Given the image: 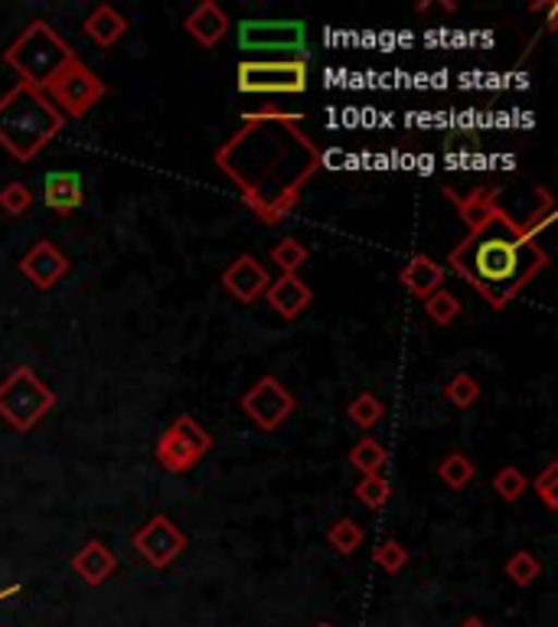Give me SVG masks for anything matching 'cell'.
Listing matches in <instances>:
<instances>
[{
	"instance_id": "obj_1",
	"label": "cell",
	"mask_w": 558,
	"mask_h": 627,
	"mask_svg": "<svg viewBox=\"0 0 558 627\" xmlns=\"http://www.w3.org/2000/svg\"><path fill=\"white\" fill-rule=\"evenodd\" d=\"M301 124V111H248L242 128L216 147V167L235 183L245 206L265 226L284 222L311 177L324 167V150Z\"/></svg>"
},
{
	"instance_id": "obj_2",
	"label": "cell",
	"mask_w": 558,
	"mask_h": 627,
	"mask_svg": "<svg viewBox=\"0 0 558 627\" xmlns=\"http://www.w3.org/2000/svg\"><path fill=\"white\" fill-rule=\"evenodd\" d=\"M454 203L468 222V236L448 252V262L494 311H504L549 265V255L497 203L494 190L454 196Z\"/></svg>"
},
{
	"instance_id": "obj_3",
	"label": "cell",
	"mask_w": 558,
	"mask_h": 627,
	"mask_svg": "<svg viewBox=\"0 0 558 627\" xmlns=\"http://www.w3.org/2000/svg\"><path fill=\"white\" fill-rule=\"evenodd\" d=\"M62 128L65 118L46 92L16 82L7 95H0V147L13 160L29 164Z\"/></svg>"
},
{
	"instance_id": "obj_4",
	"label": "cell",
	"mask_w": 558,
	"mask_h": 627,
	"mask_svg": "<svg viewBox=\"0 0 558 627\" xmlns=\"http://www.w3.org/2000/svg\"><path fill=\"white\" fill-rule=\"evenodd\" d=\"M75 59L78 56L72 43L56 33L46 20H33L29 26H23V33L3 52V65L16 72L20 85H33L39 92H46V85Z\"/></svg>"
},
{
	"instance_id": "obj_5",
	"label": "cell",
	"mask_w": 558,
	"mask_h": 627,
	"mask_svg": "<svg viewBox=\"0 0 558 627\" xmlns=\"http://www.w3.org/2000/svg\"><path fill=\"white\" fill-rule=\"evenodd\" d=\"M52 409H56V393L29 366H16L0 383V419L7 422V429L26 435Z\"/></svg>"
},
{
	"instance_id": "obj_6",
	"label": "cell",
	"mask_w": 558,
	"mask_h": 627,
	"mask_svg": "<svg viewBox=\"0 0 558 627\" xmlns=\"http://www.w3.org/2000/svg\"><path fill=\"white\" fill-rule=\"evenodd\" d=\"M307 59H242L235 85L242 95H301L307 92Z\"/></svg>"
},
{
	"instance_id": "obj_7",
	"label": "cell",
	"mask_w": 558,
	"mask_h": 627,
	"mask_svg": "<svg viewBox=\"0 0 558 627\" xmlns=\"http://www.w3.org/2000/svg\"><path fill=\"white\" fill-rule=\"evenodd\" d=\"M242 52H271L281 59H307V23L304 20H242L235 26Z\"/></svg>"
},
{
	"instance_id": "obj_8",
	"label": "cell",
	"mask_w": 558,
	"mask_h": 627,
	"mask_svg": "<svg viewBox=\"0 0 558 627\" xmlns=\"http://www.w3.org/2000/svg\"><path fill=\"white\" fill-rule=\"evenodd\" d=\"M105 82L98 79L95 69H88L82 59L69 62L49 85H46V98L62 111V118H82L88 114L101 98H105Z\"/></svg>"
},
{
	"instance_id": "obj_9",
	"label": "cell",
	"mask_w": 558,
	"mask_h": 627,
	"mask_svg": "<svg viewBox=\"0 0 558 627\" xmlns=\"http://www.w3.org/2000/svg\"><path fill=\"white\" fill-rule=\"evenodd\" d=\"M213 448V435L190 415H180L160 438H157V465L170 474H186L193 471Z\"/></svg>"
},
{
	"instance_id": "obj_10",
	"label": "cell",
	"mask_w": 558,
	"mask_h": 627,
	"mask_svg": "<svg viewBox=\"0 0 558 627\" xmlns=\"http://www.w3.org/2000/svg\"><path fill=\"white\" fill-rule=\"evenodd\" d=\"M242 412L255 422V429L262 432H278L291 412L298 409V399L294 393L278 379V376H262L245 396H242Z\"/></svg>"
},
{
	"instance_id": "obj_11",
	"label": "cell",
	"mask_w": 558,
	"mask_h": 627,
	"mask_svg": "<svg viewBox=\"0 0 558 627\" xmlns=\"http://www.w3.org/2000/svg\"><path fill=\"white\" fill-rule=\"evenodd\" d=\"M131 546H134V553H137L150 569H167V566H173V563L180 559V553L186 550V536H183V530H180L170 517L157 514V517H150L141 530H134Z\"/></svg>"
},
{
	"instance_id": "obj_12",
	"label": "cell",
	"mask_w": 558,
	"mask_h": 627,
	"mask_svg": "<svg viewBox=\"0 0 558 627\" xmlns=\"http://www.w3.org/2000/svg\"><path fill=\"white\" fill-rule=\"evenodd\" d=\"M69 268H72V262H69L49 239H39V242L20 258L23 278H26L33 288H39V291L56 288V285L69 275Z\"/></svg>"
},
{
	"instance_id": "obj_13",
	"label": "cell",
	"mask_w": 558,
	"mask_h": 627,
	"mask_svg": "<svg viewBox=\"0 0 558 627\" xmlns=\"http://www.w3.org/2000/svg\"><path fill=\"white\" fill-rule=\"evenodd\" d=\"M271 285V275L265 272V265L255 255H239L226 272H222V288L239 301V304H255L258 298H265Z\"/></svg>"
},
{
	"instance_id": "obj_14",
	"label": "cell",
	"mask_w": 558,
	"mask_h": 627,
	"mask_svg": "<svg viewBox=\"0 0 558 627\" xmlns=\"http://www.w3.org/2000/svg\"><path fill=\"white\" fill-rule=\"evenodd\" d=\"M265 301H268V308H271L278 317L298 321V317L314 304V291H311V285H307L301 275H281V278H275V281L268 285Z\"/></svg>"
},
{
	"instance_id": "obj_15",
	"label": "cell",
	"mask_w": 558,
	"mask_h": 627,
	"mask_svg": "<svg viewBox=\"0 0 558 627\" xmlns=\"http://www.w3.org/2000/svg\"><path fill=\"white\" fill-rule=\"evenodd\" d=\"M85 200L82 190V173L78 170H49L43 177V203L56 216H72Z\"/></svg>"
},
{
	"instance_id": "obj_16",
	"label": "cell",
	"mask_w": 558,
	"mask_h": 627,
	"mask_svg": "<svg viewBox=\"0 0 558 627\" xmlns=\"http://www.w3.org/2000/svg\"><path fill=\"white\" fill-rule=\"evenodd\" d=\"M72 572H75L88 589H98V586H105V582L118 572V556H114V550H108L101 540H88V543L72 556Z\"/></svg>"
},
{
	"instance_id": "obj_17",
	"label": "cell",
	"mask_w": 558,
	"mask_h": 627,
	"mask_svg": "<svg viewBox=\"0 0 558 627\" xmlns=\"http://www.w3.org/2000/svg\"><path fill=\"white\" fill-rule=\"evenodd\" d=\"M229 13L216 3V0H203L196 10H190L186 13V20H183V29L203 46V49H213V46H219V39L229 33Z\"/></svg>"
},
{
	"instance_id": "obj_18",
	"label": "cell",
	"mask_w": 558,
	"mask_h": 627,
	"mask_svg": "<svg viewBox=\"0 0 558 627\" xmlns=\"http://www.w3.org/2000/svg\"><path fill=\"white\" fill-rule=\"evenodd\" d=\"M445 265L441 262H435L432 255H412L409 262H405V268L399 272V278H402V285L409 288V294L412 298H418V301H425V298H432L441 285H445Z\"/></svg>"
},
{
	"instance_id": "obj_19",
	"label": "cell",
	"mask_w": 558,
	"mask_h": 627,
	"mask_svg": "<svg viewBox=\"0 0 558 627\" xmlns=\"http://www.w3.org/2000/svg\"><path fill=\"white\" fill-rule=\"evenodd\" d=\"M82 29H85V36H88L95 46L111 49L114 43H121V39H124V33H128V16H124V13H118L111 3H98V7L85 16Z\"/></svg>"
},
{
	"instance_id": "obj_20",
	"label": "cell",
	"mask_w": 558,
	"mask_h": 627,
	"mask_svg": "<svg viewBox=\"0 0 558 627\" xmlns=\"http://www.w3.org/2000/svg\"><path fill=\"white\" fill-rule=\"evenodd\" d=\"M350 465L366 478V474H383V468L389 465V451L383 442L376 438H360L350 451Z\"/></svg>"
},
{
	"instance_id": "obj_21",
	"label": "cell",
	"mask_w": 558,
	"mask_h": 627,
	"mask_svg": "<svg viewBox=\"0 0 558 627\" xmlns=\"http://www.w3.org/2000/svg\"><path fill=\"white\" fill-rule=\"evenodd\" d=\"M347 419H350L356 429L373 432V429L386 419V406H383L379 396H373V393H360V396L347 406Z\"/></svg>"
},
{
	"instance_id": "obj_22",
	"label": "cell",
	"mask_w": 558,
	"mask_h": 627,
	"mask_svg": "<svg viewBox=\"0 0 558 627\" xmlns=\"http://www.w3.org/2000/svg\"><path fill=\"white\" fill-rule=\"evenodd\" d=\"M474 474H477V468H474V461H471L464 451H451V455H445L441 465H438V478H441L445 487H451V491H464V487L474 481Z\"/></svg>"
},
{
	"instance_id": "obj_23",
	"label": "cell",
	"mask_w": 558,
	"mask_h": 627,
	"mask_svg": "<svg viewBox=\"0 0 558 627\" xmlns=\"http://www.w3.org/2000/svg\"><path fill=\"white\" fill-rule=\"evenodd\" d=\"M327 543H330L340 556H353V553L366 543V530H363L356 520L343 517V520H337V523L327 530Z\"/></svg>"
},
{
	"instance_id": "obj_24",
	"label": "cell",
	"mask_w": 558,
	"mask_h": 627,
	"mask_svg": "<svg viewBox=\"0 0 558 627\" xmlns=\"http://www.w3.org/2000/svg\"><path fill=\"white\" fill-rule=\"evenodd\" d=\"M504 572L510 576V582H513V586H520V589H530V586H533V582L543 576V563H539L533 553H526V550H517V553L507 559Z\"/></svg>"
},
{
	"instance_id": "obj_25",
	"label": "cell",
	"mask_w": 558,
	"mask_h": 627,
	"mask_svg": "<svg viewBox=\"0 0 558 627\" xmlns=\"http://www.w3.org/2000/svg\"><path fill=\"white\" fill-rule=\"evenodd\" d=\"M307 258H311V252L298 239H281V242L271 245V262L281 268V275H298Z\"/></svg>"
},
{
	"instance_id": "obj_26",
	"label": "cell",
	"mask_w": 558,
	"mask_h": 627,
	"mask_svg": "<svg viewBox=\"0 0 558 627\" xmlns=\"http://www.w3.org/2000/svg\"><path fill=\"white\" fill-rule=\"evenodd\" d=\"M422 304H425V314H428L438 327L454 324L458 314H461V301H458L448 288H438V291H435L432 298H425Z\"/></svg>"
},
{
	"instance_id": "obj_27",
	"label": "cell",
	"mask_w": 558,
	"mask_h": 627,
	"mask_svg": "<svg viewBox=\"0 0 558 627\" xmlns=\"http://www.w3.org/2000/svg\"><path fill=\"white\" fill-rule=\"evenodd\" d=\"M356 501L363 504V507H369V510H383L386 504H389V497H392V484L383 478V474H366L360 484H356Z\"/></svg>"
},
{
	"instance_id": "obj_28",
	"label": "cell",
	"mask_w": 558,
	"mask_h": 627,
	"mask_svg": "<svg viewBox=\"0 0 558 627\" xmlns=\"http://www.w3.org/2000/svg\"><path fill=\"white\" fill-rule=\"evenodd\" d=\"M445 399H448L454 409H471V406H477V399H481V383H477L471 373H458V376L445 386Z\"/></svg>"
},
{
	"instance_id": "obj_29",
	"label": "cell",
	"mask_w": 558,
	"mask_h": 627,
	"mask_svg": "<svg viewBox=\"0 0 558 627\" xmlns=\"http://www.w3.org/2000/svg\"><path fill=\"white\" fill-rule=\"evenodd\" d=\"M526 487H530V481H526V474H523L517 465H507V468H500V471L494 474V491H497V497H504L507 504H517V501L526 494Z\"/></svg>"
},
{
	"instance_id": "obj_30",
	"label": "cell",
	"mask_w": 558,
	"mask_h": 627,
	"mask_svg": "<svg viewBox=\"0 0 558 627\" xmlns=\"http://www.w3.org/2000/svg\"><path fill=\"white\" fill-rule=\"evenodd\" d=\"M376 566L386 572V576H399L409 563H412V553L399 543V540H386V543H379L376 546Z\"/></svg>"
},
{
	"instance_id": "obj_31",
	"label": "cell",
	"mask_w": 558,
	"mask_h": 627,
	"mask_svg": "<svg viewBox=\"0 0 558 627\" xmlns=\"http://www.w3.org/2000/svg\"><path fill=\"white\" fill-rule=\"evenodd\" d=\"M33 206V190L20 180H10L3 190H0V209L7 216H23L26 209Z\"/></svg>"
},
{
	"instance_id": "obj_32",
	"label": "cell",
	"mask_w": 558,
	"mask_h": 627,
	"mask_svg": "<svg viewBox=\"0 0 558 627\" xmlns=\"http://www.w3.org/2000/svg\"><path fill=\"white\" fill-rule=\"evenodd\" d=\"M533 487H536V494L543 497V504L556 514L558 510V461H553L536 481H533Z\"/></svg>"
},
{
	"instance_id": "obj_33",
	"label": "cell",
	"mask_w": 558,
	"mask_h": 627,
	"mask_svg": "<svg viewBox=\"0 0 558 627\" xmlns=\"http://www.w3.org/2000/svg\"><path fill=\"white\" fill-rule=\"evenodd\" d=\"M20 592H23V586H16V582H13V586H3V589H0V602H13Z\"/></svg>"
},
{
	"instance_id": "obj_34",
	"label": "cell",
	"mask_w": 558,
	"mask_h": 627,
	"mask_svg": "<svg viewBox=\"0 0 558 627\" xmlns=\"http://www.w3.org/2000/svg\"><path fill=\"white\" fill-rule=\"evenodd\" d=\"M458 627H490V625H487V622H484L481 615H471V618H464V622H461Z\"/></svg>"
},
{
	"instance_id": "obj_35",
	"label": "cell",
	"mask_w": 558,
	"mask_h": 627,
	"mask_svg": "<svg viewBox=\"0 0 558 627\" xmlns=\"http://www.w3.org/2000/svg\"><path fill=\"white\" fill-rule=\"evenodd\" d=\"M314 627H337V625H330V622H317Z\"/></svg>"
}]
</instances>
